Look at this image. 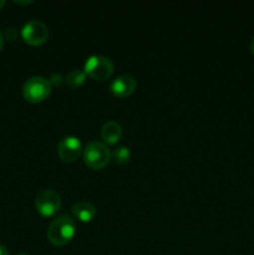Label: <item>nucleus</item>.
<instances>
[{"instance_id":"1","label":"nucleus","mask_w":254,"mask_h":255,"mask_svg":"<svg viewBox=\"0 0 254 255\" xmlns=\"http://www.w3.org/2000/svg\"><path fill=\"white\" fill-rule=\"evenodd\" d=\"M76 234V223L67 214L57 216L47 229V239L56 247H64L72 241Z\"/></svg>"},{"instance_id":"2","label":"nucleus","mask_w":254,"mask_h":255,"mask_svg":"<svg viewBox=\"0 0 254 255\" xmlns=\"http://www.w3.org/2000/svg\"><path fill=\"white\" fill-rule=\"evenodd\" d=\"M111 151L100 141H90L84 148V161L91 169H102L110 163Z\"/></svg>"},{"instance_id":"3","label":"nucleus","mask_w":254,"mask_h":255,"mask_svg":"<svg viewBox=\"0 0 254 255\" xmlns=\"http://www.w3.org/2000/svg\"><path fill=\"white\" fill-rule=\"evenodd\" d=\"M21 92L26 101L37 104L49 97L51 92V84L46 77L32 76L24 82Z\"/></svg>"},{"instance_id":"4","label":"nucleus","mask_w":254,"mask_h":255,"mask_svg":"<svg viewBox=\"0 0 254 255\" xmlns=\"http://www.w3.org/2000/svg\"><path fill=\"white\" fill-rule=\"evenodd\" d=\"M86 75L97 81H105L110 79L114 72V64L111 60L104 55H92L85 62L84 67Z\"/></svg>"},{"instance_id":"5","label":"nucleus","mask_w":254,"mask_h":255,"mask_svg":"<svg viewBox=\"0 0 254 255\" xmlns=\"http://www.w3.org/2000/svg\"><path fill=\"white\" fill-rule=\"evenodd\" d=\"M35 208L42 217H52L61 208V198L52 189H42L35 198Z\"/></svg>"},{"instance_id":"6","label":"nucleus","mask_w":254,"mask_h":255,"mask_svg":"<svg viewBox=\"0 0 254 255\" xmlns=\"http://www.w3.org/2000/svg\"><path fill=\"white\" fill-rule=\"evenodd\" d=\"M21 36L29 45H41L49 37V29L40 20H30L24 25L21 30Z\"/></svg>"},{"instance_id":"7","label":"nucleus","mask_w":254,"mask_h":255,"mask_svg":"<svg viewBox=\"0 0 254 255\" xmlns=\"http://www.w3.org/2000/svg\"><path fill=\"white\" fill-rule=\"evenodd\" d=\"M81 141L75 136L64 137L57 146V153L64 162H75L81 154Z\"/></svg>"},{"instance_id":"8","label":"nucleus","mask_w":254,"mask_h":255,"mask_svg":"<svg viewBox=\"0 0 254 255\" xmlns=\"http://www.w3.org/2000/svg\"><path fill=\"white\" fill-rule=\"evenodd\" d=\"M137 87V80L131 75H121L116 77L110 85L111 92L116 97H127L134 92Z\"/></svg>"},{"instance_id":"9","label":"nucleus","mask_w":254,"mask_h":255,"mask_svg":"<svg viewBox=\"0 0 254 255\" xmlns=\"http://www.w3.org/2000/svg\"><path fill=\"white\" fill-rule=\"evenodd\" d=\"M122 136V127L119 122L110 120L101 127V137L106 143L116 144Z\"/></svg>"},{"instance_id":"10","label":"nucleus","mask_w":254,"mask_h":255,"mask_svg":"<svg viewBox=\"0 0 254 255\" xmlns=\"http://www.w3.org/2000/svg\"><path fill=\"white\" fill-rule=\"evenodd\" d=\"M71 211L72 214H74L80 222H84V223L91 222L92 219L95 218V216H96V207L86 201L77 202L76 204L72 206Z\"/></svg>"},{"instance_id":"11","label":"nucleus","mask_w":254,"mask_h":255,"mask_svg":"<svg viewBox=\"0 0 254 255\" xmlns=\"http://www.w3.org/2000/svg\"><path fill=\"white\" fill-rule=\"evenodd\" d=\"M85 79H86V72H85V70L74 69L66 75L65 81H66L67 86H70L71 89H75V87L81 86L85 82Z\"/></svg>"},{"instance_id":"12","label":"nucleus","mask_w":254,"mask_h":255,"mask_svg":"<svg viewBox=\"0 0 254 255\" xmlns=\"http://www.w3.org/2000/svg\"><path fill=\"white\" fill-rule=\"evenodd\" d=\"M111 158L114 159L116 163L125 164L131 159V151H129L128 147L120 146L111 152Z\"/></svg>"},{"instance_id":"13","label":"nucleus","mask_w":254,"mask_h":255,"mask_svg":"<svg viewBox=\"0 0 254 255\" xmlns=\"http://www.w3.org/2000/svg\"><path fill=\"white\" fill-rule=\"evenodd\" d=\"M62 80H64L62 75L55 72V74L51 75V77L49 79V81H50V84H51V86H52V85H55V86H59V85H61Z\"/></svg>"},{"instance_id":"14","label":"nucleus","mask_w":254,"mask_h":255,"mask_svg":"<svg viewBox=\"0 0 254 255\" xmlns=\"http://www.w3.org/2000/svg\"><path fill=\"white\" fill-rule=\"evenodd\" d=\"M4 37L7 40H15L16 39V30L14 27H7L4 32Z\"/></svg>"},{"instance_id":"15","label":"nucleus","mask_w":254,"mask_h":255,"mask_svg":"<svg viewBox=\"0 0 254 255\" xmlns=\"http://www.w3.org/2000/svg\"><path fill=\"white\" fill-rule=\"evenodd\" d=\"M0 255H9L7 248L4 246V244H1V243H0Z\"/></svg>"},{"instance_id":"16","label":"nucleus","mask_w":254,"mask_h":255,"mask_svg":"<svg viewBox=\"0 0 254 255\" xmlns=\"http://www.w3.org/2000/svg\"><path fill=\"white\" fill-rule=\"evenodd\" d=\"M2 47H4V35L0 32V51L2 50Z\"/></svg>"},{"instance_id":"17","label":"nucleus","mask_w":254,"mask_h":255,"mask_svg":"<svg viewBox=\"0 0 254 255\" xmlns=\"http://www.w3.org/2000/svg\"><path fill=\"white\" fill-rule=\"evenodd\" d=\"M251 51L253 52V55H254V37L252 39V41H251Z\"/></svg>"},{"instance_id":"18","label":"nucleus","mask_w":254,"mask_h":255,"mask_svg":"<svg viewBox=\"0 0 254 255\" xmlns=\"http://www.w3.org/2000/svg\"><path fill=\"white\" fill-rule=\"evenodd\" d=\"M5 4H6V2H5V1H4V0H0V10H1V9H2V7H4V6H5Z\"/></svg>"},{"instance_id":"19","label":"nucleus","mask_w":254,"mask_h":255,"mask_svg":"<svg viewBox=\"0 0 254 255\" xmlns=\"http://www.w3.org/2000/svg\"><path fill=\"white\" fill-rule=\"evenodd\" d=\"M16 2H19V4H30L31 1H17L16 0Z\"/></svg>"},{"instance_id":"20","label":"nucleus","mask_w":254,"mask_h":255,"mask_svg":"<svg viewBox=\"0 0 254 255\" xmlns=\"http://www.w3.org/2000/svg\"><path fill=\"white\" fill-rule=\"evenodd\" d=\"M17 255H27V254H24V253H21V254H17Z\"/></svg>"}]
</instances>
